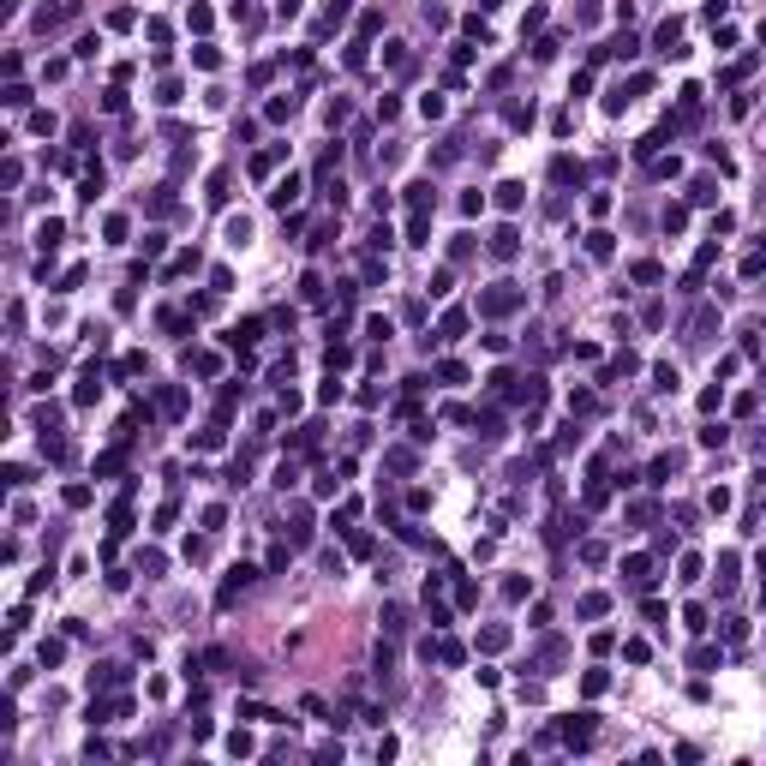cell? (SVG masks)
Returning a JSON list of instances; mask_svg holds the SVG:
<instances>
[{
    "mask_svg": "<svg viewBox=\"0 0 766 766\" xmlns=\"http://www.w3.org/2000/svg\"><path fill=\"white\" fill-rule=\"evenodd\" d=\"M294 198H300V180H294V174H287V180H276V192H270V204H276V210H287Z\"/></svg>",
    "mask_w": 766,
    "mask_h": 766,
    "instance_id": "1",
    "label": "cell"
},
{
    "mask_svg": "<svg viewBox=\"0 0 766 766\" xmlns=\"http://www.w3.org/2000/svg\"><path fill=\"white\" fill-rule=\"evenodd\" d=\"M563 736H569V749H587L593 742V712H581V724H569Z\"/></svg>",
    "mask_w": 766,
    "mask_h": 766,
    "instance_id": "2",
    "label": "cell"
},
{
    "mask_svg": "<svg viewBox=\"0 0 766 766\" xmlns=\"http://www.w3.org/2000/svg\"><path fill=\"white\" fill-rule=\"evenodd\" d=\"M521 198H527V186H497V204H503V210H521Z\"/></svg>",
    "mask_w": 766,
    "mask_h": 766,
    "instance_id": "3",
    "label": "cell"
},
{
    "mask_svg": "<svg viewBox=\"0 0 766 766\" xmlns=\"http://www.w3.org/2000/svg\"><path fill=\"white\" fill-rule=\"evenodd\" d=\"M120 664H102V671H90V689H114V683H120Z\"/></svg>",
    "mask_w": 766,
    "mask_h": 766,
    "instance_id": "4",
    "label": "cell"
},
{
    "mask_svg": "<svg viewBox=\"0 0 766 766\" xmlns=\"http://www.w3.org/2000/svg\"><path fill=\"white\" fill-rule=\"evenodd\" d=\"M491 252H497V257H515V228H497V234H491Z\"/></svg>",
    "mask_w": 766,
    "mask_h": 766,
    "instance_id": "5",
    "label": "cell"
},
{
    "mask_svg": "<svg viewBox=\"0 0 766 766\" xmlns=\"http://www.w3.org/2000/svg\"><path fill=\"white\" fill-rule=\"evenodd\" d=\"M246 240H252V222H246V216H234V222H228V246H246Z\"/></svg>",
    "mask_w": 766,
    "mask_h": 766,
    "instance_id": "6",
    "label": "cell"
},
{
    "mask_svg": "<svg viewBox=\"0 0 766 766\" xmlns=\"http://www.w3.org/2000/svg\"><path fill=\"white\" fill-rule=\"evenodd\" d=\"M461 330H467V317H461V312H449V317H443V330H437V342H455Z\"/></svg>",
    "mask_w": 766,
    "mask_h": 766,
    "instance_id": "7",
    "label": "cell"
},
{
    "mask_svg": "<svg viewBox=\"0 0 766 766\" xmlns=\"http://www.w3.org/2000/svg\"><path fill=\"white\" fill-rule=\"evenodd\" d=\"M425 234H431V222H425V216H413V222H407V240H413V246H431Z\"/></svg>",
    "mask_w": 766,
    "mask_h": 766,
    "instance_id": "8",
    "label": "cell"
},
{
    "mask_svg": "<svg viewBox=\"0 0 766 766\" xmlns=\"http://www.w3.org/2000/svg\"><path fill=\"white\" fill-rule=\"evenodd\" d=\"M407 204H413V210H425V204H431V186H425V180L407 186Z\"/></svg>",
    "mask_w": 766,
    "mask_h": 766,
    "instance_id": "9",
    "label": "cell"
},
{
    "mask_svg": "<svg viewBox=\"0 0 766 766\" xmlns=\"http://www.w3.org/2000/svg\"><path fill=\"white\" fill-rule=\"evenodd\" d=\"M587 252H593V257H611V234H587Z\"/></svg>",
    "mask_w": 766,
    "mask_h": 766,
    "instance_id": "10",
    "label": "cell"
}]
</instances>
